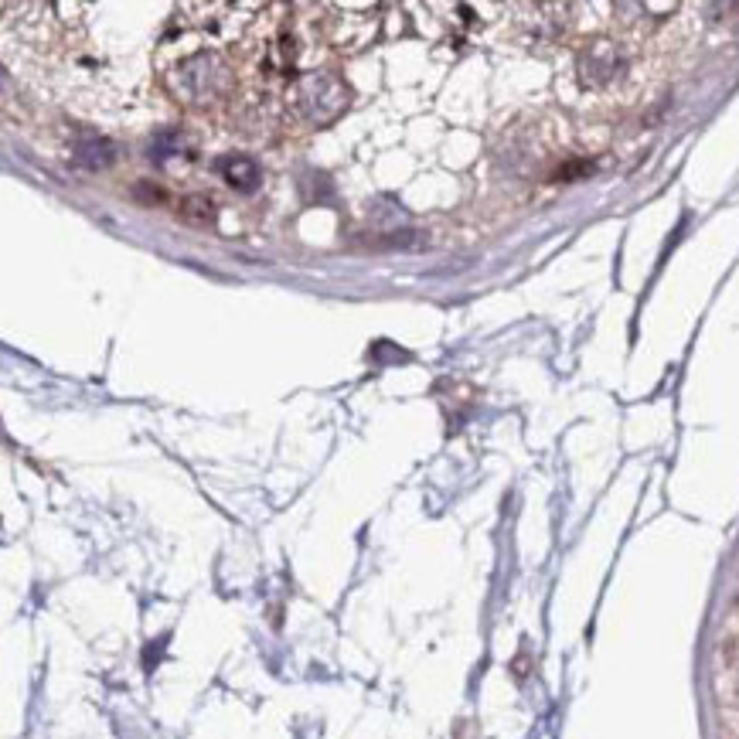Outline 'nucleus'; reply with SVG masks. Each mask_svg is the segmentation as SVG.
<instances>
[{
  "label": "nucleus",
  "instance_id": "1",
  "mask_svg": "<svg viewBox=\"0 0 739 739\" xmlns=\"http://www.w3.org/2000/svg\"><path fill=\"white\" fill-rule=\"evenodd\" d=\"M167 86L188 106H212L232 92V72L215 52H198L181 58L174 72H167Z\"/></svg>",
  "mask_w": 739,
  "mask_h": 739
},
{
  "label": "nucleus",
  "instance_id": "2",
  "mask_svg": "<svg viewBox=\"0 0 739 739\" xmlns=\"http://www.w3.org/2000/svg\"><path fill=\"white\" fill-rule=\"evenodd\" d=\"M287 103L297 106V113H304L310 123H327L348 103V89L327 72H307L293 82V89L287 92Z\"/></svg>",
  "mask_w": 739,
  "mask_h": 739
},
{
  "label": "nucleus",
  "instance_id": "3",
  "mask_svg": "<svg viewBox=\"0 0 739 739\" xmlns=\"http://www.w3.org/2000/svg\"><path fill=\"white\" fill-rule=\"evenodd\" d=\"M617 69H620V55L610 41H596V45H590L579 55V75H583L586 86H603V82H610L617 75Z\"/></svg>",
  "mask_w": 739,
  "mask_h": 739
},
{
  "label": "nucleus",
  "instance_id": "4",
  "mask_svg": "<svg viewBox=\"0 0 739 739\" xmlns=\"http://www.w3.org/2000/svg\"><path fill=\"white\" fill-rule=\"evenodd\" d=\"M222 174L225 181L232 184L235 191H256L259 181H263V174H259V164L249 161V157H229V161H222Z\"/></svg>",
  "mask_w": 739,
  "mask_h": 739
},
{
  "label": "nucleus",
  "instance_id": "5",
  "mask_svg": "<svg viewBox=\"0 0 739 739\" xmlns=\"http://www.w3.org/2000/svg\"><path fill=\"white\" fill-rule=\"evenodd\" d=\"M178 215L191 225H208L215 218V201L205 195H188L178 205Z\"/></svg>",
  "mask_w": 739,
  "mask_h": 739
}]
</instances>
